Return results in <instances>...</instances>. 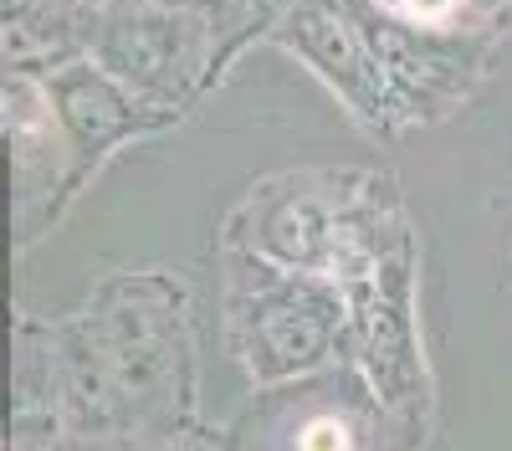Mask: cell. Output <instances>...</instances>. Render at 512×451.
I'll return each mask as SVG.
<instances>
[{"label": "cell", "mask_w": 512, "mask_h": 451, "mask_svg": "<svg viewBox=\"0 0 512 451\" xmlns=\"http://www.w3.org/2000/svg\"><path fill=\"white\" fill-rule=\"evenodd\" d=\"M400 11H405L410 21H441V16L451 11V0H400Z\"/></svg>", "instance_id": "obj_2"}, {"label": "cell", "mask_w": 512, "mask_h": 451, "mask_svg": "<svg viewBox=\"0 0 512 451\" xmlns=\"http://www.w3.org/2000/svg\"><path fill=\"white\" fill-rule=\"evenodd\" d=\"M354 441H349V431L338 426V421H313L308 431H303V451H349Z\"/></svg>", "instance_id": "obj_1"}]
</instances>
